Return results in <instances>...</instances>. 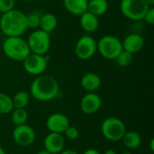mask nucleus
<instances>
[{"label":"nucleus","instance_id":"obj_1","mask_svg":"<svg viewBox=\"0 0 154 154\" xmlns=\"http://www.w3.org/2000/svg\"><path fill=\"white\" fill-rule=\"evenodd\" d=\"M32 97L40 102H49L53 100L59 94L60 86L57 79L51 75L44 73L37 76L31 84Z\"/></svg>","mask_w":154,"mask_h":154},{"label":"nucleus","instance_id":"obj_2","mask_svg":"<svg viewBox=\"0 0 154 154\" xmlns=\"http://www.w3.org/2000/svg\"><path fill=\"white\" fill-rule=\"evenodd\" d=\"M27 29L26 14L22 11L13 9L2 14L0 18V30L7 37L22 36Z\"/></svg>","mask_w":154,"mask_h":154},{"label":"nucleus","instance_id":"obj_3","mask_svg":"<svg viewBox=\"0 0 154 154\" xmlns=\"http://www.w3.org/2000/svg\"><path fill=\"white\" fill-rule=\"evenodd\" d=\"M5 55L14 61H23L31 53L27 41L22 36H10L7 37L2 45Z\"/></svg>","mask_w":154,"mask_h":154},{"label":"nucleus","instance_id":"obj_4","mask_svg":"<svg viewBox=\"0 0 154 154\" xmlns=\"http://www.w3.org/2000/svg\"><path fill=\"white\" fill-rule=\"evenodd\" d=\"M122 51V41L115 35H104L97 42V51L106 60H116Z\"/></svg>","mask_w":154,"mask_h":154},{"label":"nucleus","instance_id":"obj_5","mask_svg":"<svg viewBox=\"0 0 154 154\" xmlns=\"http://www.w3.org/2000/svg\"><path fill=\"white\" fill-rule=\"evenodd\" d=\"M151 6L144 0H121L122 14L132 21H141Z\"/></svg>","mask_w":154,"mask_h":154},{"label":"nucleus","instance_id":"obj_6","mask_svg":"<svg viewBox=\"0 0 154 154\" xmlns=\"http://www.w3.org/2000/svg\"><path fill=\"white\" fill-rule=\"evenodd\" d=\"M27 43L32 53L45 55L50 51L51 44L50 33L41 29H36L29 35Z\"/></svg>","mask_w":154,"mask_h":154},{"label":"nucleus","instance_id":"obj_7","mask_svg":"<svg viewBox=\"0 0 154 154\" xmlns=\"http://www.w3.org/2000/svg\"><path fill=\"white\" fill-rule=\"evenodd\" d=\"M125 132V125L117 117H107L101 125V133L103 136L112 142L122 140Z\"/></svg>","mask_w":154,"mask_h":154},{"label":"nucleus","instance_id":"obj_8","mask_svg":"<svg viewBox=\"0 0 154 154\" xmlns=\"http://www.w3.org/2000/svg\"><path fill=\"white\" fill-rule=\"evenodd\" d=\"M97 52V41L89 36H81L75 45V54L81 60L91 59Z\"/></svg>","mask_w":154,"mask_h":154},{"label":"nucleus","instance_id":"obj_9","mask_svg":"<svg viewBox=\"0 0 154 154\" xmlns=\"http://www.w3.org/2000/svg\"><path fill=\"white\" fill-rule=\"evenodd\" d=\"M23 64L24 70L28 74L37 77L45 72L48 66V61L45 55L31 52L23 61Z\"/></svg>","mask_w":154,"mask_h":154},{"label":"nucleus","instance_id":"obj_10","mask_svg":"<svg viewBox=\"0 0 154 154\" xmlns=\"http://www.w3.org/2000/svg\"><path fill=\"white\" fill-rule=\"evenodd\" d=\"M13 138L15 143H17L18 145L26 147L31 145L34 142L35 133L31 126L23 124L15 126L13 132Z\"/></svg>","mask_w":154,"mask_h":154},{"label":"nucleus","instance_id":"obj_11","mask_svg":"<svg viewBox=\"0 0 154 154\" xmlns=\"http://www.w3.org/2000/svg\"><path fill=\"white\" fill-rule=\"evenodd\" d=\"M101 105V97L97 93L88 92L80 101V109L86 115H93L100 109Z\"/></svg>","mask_w":154,"mask_h":154},{"label":"nucleus","instance_id":"obj_12","mask_svg":"<svg viewBox=\"0 0 154 154\" xmlns=\"http://www.w3.org/2000/svg\"><path fill=\"white\" fill-rule=\"evenodd\" d=\"M46 125L51 133L63 134L65 130L69 126V121L65 115L55 113L48 117Z\"/></svg>","mask_w":154,"mask_h":154},{"label":"nucleus","instance_id":"obj_13","mask_svg":"<svg viewBox=\"0 0 154 154\" xmlns=\"http://www.w3.org/2000/svg\"><path fill=\"white\" fill-rule=\"evenodd\" d=\"M123 50L126 51L132 54H135L141 51L144 46L143 37L137 32H133L128 34L122 42Z\"/></svg>","mask_w":154,"mask_h":154},{"label":"nucleus","instance_id":"obj_14","mask_svg":"<svg viewBox=\"0 0 154 154\" xmlns=\"http://www.w3.org/2000/svg\"><path fill=\"white\" fill-rule=\"evenodd\" d=\"M65 146V140L61 134L50 133L44 139V148L50 153L61 152Z\"/></svg>","mask_w":154,"mask_h":154},{"label":"nucleus","instance_id":"obj_15","mask_svg":"<svg viewBox=\"0 0 154 154\" xmlns=\"http://www.w3.org/2000/svg\"><path fill=\"white\" fill-rule=\"evenodd\" d=\"M80 84L83 89L87 92H95L101 86V79L97 74L94 72H88L82 77Z\"/></svg>","mask_w":154,"mask_h":154},{"label":"nucleus","instance_id":"obj_16","mask_svg":"<svg viewBox=\"0 0 154 154\" xmlns=\"http://www.w3.org/2000/svg\"><path fill=\"white\" fill-rule=\"evenodd\" d=\"M80 26L86 32H95L99 27V19L87 11L80 15Z\"/></svg>","mask_w":154,"mask_h":154},{"label":"nucleus","instance_id":"obj_17","mask_svg":"<svg viewBox=\"0 0 154 154\" xmlns=\"http://www.w3.org/2000/svg\"><path fill=\"white\" fill-rule=\"evenodd\" d=\"M88 0H63L65 9L73 15L80 16L88 11Z\"/></svg>","mask_w":154,"mask_h":154},{"label":"nucleus","instance_id":"obj_18","mask_svg":"<svg viewBox=\"0 0 154 154\" xmlns=\"http://www.w3.org/2000/svg\"><path fill=\"white\" fill-rule=\"evenodd\" d=\"M58 26V19L51 13H46L41 15L40 21V29L43 32L51 33Z\"/></svg>","mask_w":154,"mask_h":154},{"label":"nucleus","instance_id":"obj_19","mask_svg":"<svg viewBox=\"0 0 154 154\" xmlns=\"http://www.w3.org/2000/svg\"><path fill=\"white\" fill-rule=\"evenodd\" d=\"M108 6L107 0H88V12L99 17L107 12Z\"/></svg>","mask_w":154,"mask_h":154},{"label":"nucleus","instance_id":"obj_20","mask_svg":"<svg viewBox=\"0 0 154 154\" xmlns=\"http://www.w3.org/2000/svg\"><path fill=\"white\" fill-rule=\"evenodd\" d=\"M122 141L125 147L131 150H134V149H137L141 145L142 137L136 132H133V131L125 132L122 138Z\"/></svg>","mask_w":154,"mask_h":154},{"label":"nucleus","instance_id":"obj_21","mask_svg":"<svg viewBox=\"0 0 154 154\" xmlns=\"http://www.w3.org/2000/svg\"><path fill=\"white\" fill-rule=\"evenodd\" d=\"M14 108H25L30 102V95L25 91L17 92L12 97Z\"/></svg>","mask_w":154,"mask_h":154},{"label":"nucleus","instance_id":"obj_22","mask_svg":"<svg viewBox=\"0 0 154 154\" xmlns=\"http://www.w3.org/2000/svg\"><path fill=\"white\" fill-rule=\"evenodd\" d=\"M14 106L12 97L5 93H0V114L7 115L12 112Z\"/></svg>","mask_w":154,"mask_h":154},{"label":"nucleus","instance_id":"obj_23","mask_svg":"<svg viewBox=\"0 0 154 154\" xmlns=\"http://www.w3.org/2000/svg\"><path fill=\"white\" fill-rule=\"evenodd\" d=\"M28 119V113L25 108H15L12 115V122L17 126L26 123Z\"/></svg>","mask_w":154,"mask_h":154},{"label":"nucleus","instance_id":"obj_24","mask_svg":"<svg viewBox=\"0 0 154 154\" xmlns=\"http://www.w3.org/2000/svg\"><path fill=\"white\" fill-rule=\"evenodd\" d=\"M133 60H134V54L123 50L115 60L120 67L125 68L131 65V63L133 62Z\"/></svg>","mask_w":154,"mask_h":154},{"label":"nucleus","instance_id":"obj_25","mask_svg":"<svg viewBox=\"0 0 154 154\" xmlns=\"http://www.w3.org/2000/svg\"><path fill=\"white\" fill-rule=\"evenodd\" d=\"M41 15L38 13H32L26 14V24L27 28L37 29L40 26Z\"/></svg>","mask_w":154,"mask_h":154},{"label":"nucleus","instance_id":"obj_26","mask_svg":"<svg viewBox=\"0 0 154 154\" xmlns=\"http://www.w3.org/2000/svg\"><path fill=\"white\" fill-rule=\"evenodd\" d=\"M14 0H0V14H5L14 9Z\"/></svg>","mask_w":154,"mask_h":154},{"label":"nucleus","instance_id":"obj_27","mask_svg":"<svg viewBox=\"0 0 154 154\" xmlns=\"http://www.w3.org/2000/svg\"><path fill=\"white\" fill-rule=\"evenodd\" d=\"M63 134H65V136H66L69 140H71V141L78 139V138H79V130H78L76 127L70 126V125L65 130V132H64Z\"/></svg>","mask_w":154,"mask_h":154},{"label":"nucleus","instance_id":"obj_28","mask_svg":"<svg viewBox=\"0 0 154 154\" xmlns=\"http://www.w3.org/2000/svg\"><path fill=\"white\" fill-rule=\"evenodd\" d=\"M143 20H144L148 24H151V25L154 24V8L152 6H151L148 9Z\"/></svg>","mask_w":154,"mask_h":154},{"label":"nucleus","instance_id":"obj_29","mask_svg":"<svg viewBox=\"0 0 154 154\" xmlns=\"http://www.w3.org/2000/svg\"><path fill=\"white\" fill-rule=\"evenodd\" d=\"M83 154H100V152L95 149H88L84 152Z\"/></svg>","mask_w":154,"mask_h":154},{"label":"nucleus","instance_id":"obj_30","mask_svg":"<svg viewBox=\"0 0 154 154\" xmlns=\"http://www.w3.org/2000/svg\"><path fill=\"white\" fill-rule=\"evenodd\" d=\"M60 154H79L78 152H76L75 151L73 150H65V151H62Z\"/></svg>","mask_w":154,"mask_h":154},{"label":"nucleus","instance_id":"obj_31","mask_svg":"<svg viewBox=\"0 0 154 154\" xmlns=\"http://www.w3.org/2000/svg\"><path fill=\"white\" fill-rule=\"evenodd\" d=\"M150 149H151V151L153 152H154V139L153 138L151 140V143H150Z\"/></svg>","mask_w":154,"mask_h":154},{"label":"nucleus","instance_id":"obj_32","mask_svg":"<svg viewBox=\"0 0 154 154\" xmlns=\"http://www.w3.org/2000/svg\"><path fill=\"white\" fill-rule=\"evenodd\" d=\"M104 154H117L114 150H111V149H109V150H106L105 152H104Z\"/></svg>","mask_w":154,"mask_h":154},{"label":"nucleus","instance_id":"obj_33","mask_svg":"<svg viewBox=\"0 0 154 154\" xmlns=\"http://www.w3.org/2000/svg\"><path fill=\"white\" fill-rule=\"evenodd\" d=\"M150 6H152L154 5V0H144Z\"/></svg>","mask_w":154,"mask_h":154},{"label":"nucleus","instance_id":"obj_34","mask_svg":"<svg viewBox=\"0 0 154 154\" xmlns=\"http://www.w3.org/2000/svg\"><path fill=\"white\" fill-rule=\"evenodd\" d=\"M36 154H51V153H50L48 151H46V150L44 149V150H42V151H40L39 152H37Z\"/></svg>","mask_w":154,"mask_h":154},{"label":"nucleus","instance_id":"obj_35","mask_svg":"<svg viewBox=\"0 0 154 154\" xmlns=\"http://www.w3.org/2000/svg\"><path fill=\"white\" fill-rule=\"evenodd\" d=\"M0 154H5V151L3 150V148L0 146Z\"/></svg>","mask_w":154,"mask_h":154},{"label":"nucleus","instance_id":"obj_36","mask_svg":"<svg viewBox=\"0 0 154 154\" xmlns=\"http://www.w3.org/2000/svg\"><path fill=\"white\" fill-rule=\"evenodd\" d=\"M26 2H33V1H36V0H24Z\"/></svg>","mask_w":154,"mask_h":154},{"label":"nucleus","instance_id":"obj_37","mask_svg":"<svg viewBox=\"0 0 154 154\" xmlns=\"http://www.w3.org/2000/svg\"><path fill=\"white\" fill-rule=\"evenodd\" d=\"M121 154H133V153H131V152H123V153H121Z\"/></svg>","mask_w":154,"mask_h":154},{"label":"nucleus","instance_id":"obj_38","mask_svg":"<svg viewBox=\"0 0 154 154\" xmlns=\"http://www.w3.org/2000/svg\"><path fill=\"white\" fill-rule=\"evenodd\" d=\"M1 15H2V14H0V18H1Z\"/></svg>","mask_w":154,"mask_h":154}]
</instances>
